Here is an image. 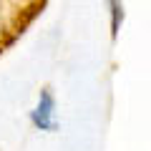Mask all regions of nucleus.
<instances>
[{"label": "nucleus", "instance_id": "f257e3e1", "mask_svg": "<svg viewBox=\"0 0 151 151\" xmlns=\"http://www.w3.org/2000/svg\"><path fill=\"white\" fill-rule=\"evenodd\" d=\"M30 124L38 131H58V121H55V98L48 88L40 91L38 106L30 111Z\"/></svg>", "mask_w": 151, "mask_h": 151}, {"label": "nucleus", "instance_id": "f03ea898", "mask_svg": "<svg viewBox=\"0 0 151 151\" xmlns=\"http://www.w3.org/2000/svg\"><path fill=\"white\" fill-rule=\"evenodd\" d=\"M121 20H124V8L119 3H111V35L116 38L121 30Z\"/></svg>", "mask_w": 151, "mask_h": 151}]
</instances>
